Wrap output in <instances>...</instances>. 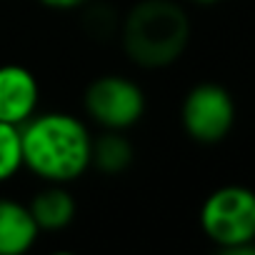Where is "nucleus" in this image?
Instances as JSON below:
<instances>
[{
    "mask_svg": "<svg viewBox=\"0 0 255 255\" xmlns=\"http://www.w3.org/2000/svg\"><path fill=\"white\" fill-rule=\"evenodd\" d=\"M23 168L43 183H73L90 170L93 135L73 113H35L20 125Z\"/></svg>",
    "mask_w": 255,
    "mask_h": 255,
    "instance_id": "obj_1",
    "label": "nucleus"
},
{
    "mask_svg": "<svg viewBox=\"0 0 255 255\" xmlns=\"http://www.w3.org/2000/svg\"><path fill=\"white\" fill-rule=\"evenodd\" d=\"M120 40L130 63L160 70L183 58L190 43V18L175 0H140L123 18Z\"/></svg>",
    "mask_w": 255,
    "mask_h": 255,
    "instance_id": "obj_2",
    "label": "nucleus"
},
{
    "mask_svg": "<svg viewBox=\"0 0 255 255\" xmlns=\"http://www.w3.org/2000/svg\"><path fill=\"white\" fill-rule=\"evenodd\" d=\"M203 235L225 255L228 250L255 243V190L248 185H220L200 205Z\"/></svg>",
    "mask_w": 255,
    "mask_h": 255,
    "instance_id": "obj_3",
    "label": "nucleus"
},
{
    "mask_svg": "<svg viewBox=\"0 0 255 255\" xmlns=\"http://www.w3.org/2000/svg\"><path fill=\"white\" fill-rule=\"evenodd\" d=\"M238 108L230 90L220 83H198L193 85L180 105V125L190 140L200 145L223 143L235 128Z\"/></svg>",
    "mask_w": 255,
    "mask_h": 255,
    "instance_id": "obj_4",
    "label": "nucleus"
},
{
    "mask_svg": "<svg viewBox=\"0 0 255 255\" xmlns=\"http://www.w3.org/2000/svg\"><path fill=\"white\" fill-rule=\"evenodd\" d=\"M145 93L143 88L125 75H100L90 80L83 93L85 115L100 125L103 130H130L145 115Z\"/></svg>",
    "mask_w": 255,
    "mask_h": 255,
    "instance_id": "obj_5",
    "label": "nucleus"
},
{
    "mask_svg": "<svg viewBox=\"0 0 255 255\" xmlns=\"http://www.w3.org/2000/svg\"><path fill=\"white\" fill-rule=\"evenodd\" d=\"M40 83L25 65L5 63L0 65V120L23 125L38 113Z\"/></svg>",
    "mask_w": 255,
    "mask_h": 255,
    "instance_id": "obj_6",
    "label": "nucleus"
},
{
    "mask_svg": "<svg viewBox=\"0 0 255 255\" xmlns=\"http://www.w3.org/2000/svg\"><path fill=\"white\" fill-rule=\"evenodd\" d=\"M40 228L28 205L0 198V255H25L38 243Z\"/></svg>",
    "mask_w": 255,
    "mask_h": 255,
    "instance_id": "obj_7",
    "label": "nucleus"
},
{
    "mask_svg": "<svg viewBox=\"0 0 255 255\" xmlns=\"http://www.w3.org/2000/svg\"><path fill=\"white\" fill-rule=\"evenodd\" d=\"M28 208H30L40 233L43 230L45 233L65 230L75 220V213H78V203L63 183H45V188L33 195Z\"/></svg>",
    "mask_w": 255,
    "mask_h": 255,
    "instance_id": "obj_8",
    "label": "nucleus"
},
{
    "mask_svg": "<svg viewBox=\"0 0 255 255\" xmlns=\"http://www.w3.org/2000/svg\"><path fill=\"white\" fill-rule=\"evenodd\" d=\"M135 160L133 143L123 135V130H103L93 138L90 168L100 170L103 175H120Z\"/></svg>",
    "mask_w": 255,
    "mask_h": 255,
    "instance_id": "obj_9",
    "label": "nucleus"
},
{
    "mask_svg": "<svg viewBox=\"0 0 255 255\" xmlns=\"http://www.w3.org/2000/svg\"><path fill=\"white\" fill-rule=\"evenodd\" d=\"M23 170L20 128L0 120V185L13 180Z\"/></svg>",
    "mask_w": 255,
    "mask_h": 255,
    "instance_id": "obj_10",
    "label": "nucleus"
},
{
    "mask_svg": "<svg viewBox=\"0 0 255 255\" xmlns=\"http://www.w3.org/2000/svg\"><path fill=\"white\" fill-rule=\"evenodd\" d=\"M38 3H43L50 10H78V8L88 5L90 0H38Z\"/></svg>",
    "mask_w": 255,
    "mask_h": 255,
    "instance_id": "obj_11",
    "label": "nucleus"
},
{
    "mask_svg": "<svg viewBox=\"0 0 255 255\" xmlns=\"http://www.w3.org/2000/svg\"><path fill=\"white\" fill-rule=\"evenodd\" d=\"M190 3H195V5H215V3H220V0H190Z\"/></svg>",
    "mask_w": 255,
    "mask_h": 255,
    "instance_id": "obj_12",
    "label": "nucleus"
}]
</instances>
